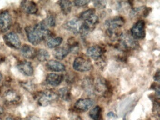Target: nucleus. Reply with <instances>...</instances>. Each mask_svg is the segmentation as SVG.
<instances>
[{
	"label": "nucleus",
	"mask_w": 160,
	"mask_h": 120,
	"mask_svg": "<svg viewBox=\"0 0 160 120\" xmlns=\"http://www.w3.org/2000/svg\"><path fill=\"white\" fill-rule=\"evenodd\" d=\"M0 120H2L1 119H0Z\"/></svg>",
	"instance_id": "58836bf2"
},
{
	"label": "nucleus",
	"mask_w": 160,
	"mask_h": 120,
	"mask_svg": "<svg viewBox=\"0 0 160 120\" xmlns=\"http://www.w3.org/2000/svg\"><path fill=\"white\" fill-rule=\"evenodd\" d=\"M87 53L89 57L95 60L101 58L103 53V49L98 46L90 47L87 50Z\"/></svg>",
	"instance_id": "4468645a"
},
{
	"label": "nucleus",
	"mask_w": 160,
	"mask_h": 120,
	"mask_svg": "<svg viewBox=\"0 0 160 120\" xmlns=\"http://www.w3.org/2000/svg\"><path fill=\"white\" fill-rule=\"evenodd\" d=\"M94 15H95V10L93 8H91L82 12L80 15V18L82 20L85 21L91 18Z\"/></svg>",
	"instance_id": "cd10ccee"
},
{
	"label": "nucleus",
	"mask_w": 160,
	"mask_h": 120,
	"mask_svg": "<svg viewBox=\"0 0 160 120\" xmlns=\"http://www.w3.org/2000/svg\"><path fill=\"white\" fill-rule=\"evenodd\" d=\"M4 112V110L2 106H0V114H2Z\"/></svg>",
	"instance_id": "72a5a7b5"
},
{
	"label": "nucleus",
	"mask_w": 160,
	"mask_h": 120,
	"mask_svg": "<svg viewBox=\"0 0 160 120\" xmlns=\"http://www.w3.org/2000/svg\"><path fill=\"white\" fill-rule=\"evenodd\" d=\"M58 95L51 90H46L42 92L38 98V104L41 106L46 107L56 101L58 98Z\"/></svg>",
	"instance_id": "f03ea898"
},
{
	"label": "nucleus",
	"mask_w": 160,
	"mask_h": 120,
	"mask_svg": "<svg viewBox=\"0 0 160 120\" xmlns=\"http://www.w3.org/2000/svg\"><path fill=\"white\" fill-rule=\"evenodd\" d=\"M82 22L78 19L74 18L69 21L65 23L64 27L68 31L73 33L78 34L80 32Z\"/></svg>",
	"instance_id": "9b49d317"
},
{
	"label": "nucleus",
	"mask_w": 160,
	"mask_h": 120,
	"mask_svg": "<svg viewBox=\"0 0 160 120\" xmlns=\"http://www.w3.org/2000/svg\"><path fill=\"white\" fill-rule=\"evenodd\" d=\"M47 27H53L56 25V19L54 16L50 15L42 21Z\"/></svg>",
	"instance_id": "c85d7f7f"
},
{
	"label": "nucleus",
	"mask_w": 160,
	"mask_h": 120,
	"mask_svg": "<svg viewBox=\"0 0 160 120\" xmlns=\"http://www.w3.org/2000/svg\"><path fill=\"white\" fill-rule=\"evenodd\" d=\"M70 52L69 48L61 47L56 49L53 52L55 58L58 60H62L66 57Z\"/></svg>",
	"instance_id": "aec40b11"
},
{
	"label": "nucleus",
	"mask_w": 160,
	"mask_h": 120,
	"mask_svg": "<svg viewBox=\"0 0 160 120\" xmlns=\"http://www.w3.org/2000/svg\"><path fill=\"white\" fill-rule=\"evenodd\" d=\"M122 120H126V119H125V118H123V119Z\"/></svg>",
	"instance_id": "4c0bfd02"
},
{
	"label": "nucleus",
	"mask_w": 160,
	"mask_h": 120,
	"mask_svg": "<svg viewBox=\"0 0 160 120\" xmlns=\"http://www.w3.org/2000/svg\"><path fill=\"white\" fill-rule=\"evenodd\" d=\"M130 7H131V3H129V2L121 1V2H118L117 8L119 12H126L130 9Z\"/></svg>",
	"instance_id": "bb28decb"
},
{
	"label": "nucleus",
	"mask_w": 160,
	"mask_h": 120,
	"mask_svg": "<svg viewBox=\"0 0 160 120\" xmlns=\"http://www.w3.org/2000/svg\"><path fill=\"white\" fill-rule=\"evenodd\" d=\"M4 101L9 104H16L20 100L19 94L13 90H9L6 91L3 96Z\"/></svg>",
	"instance_id": "f8f14e48"
},
{
	"label": "nucleus",
	"mask_w": 160,
	"mask_h": 120,
	"mask_svg": "<svg viewBox=\"0 0 160 120\" xmlns=\"http://www.w3.org/2000/svg\"><path fill=\"white\" fill-rule=\"evenodd\" d=\"M93 82L90 79H86L83 82V87L87 92L89 94L93 93L94 91V87H93Z\"/></svg>",
	"instance_id": "a878e982"
},
{
	"label": "nucleus",
	"mask_w": 160,
	"mask_h": 120,
	"mask_svg": "<svg viewBox=\"0 0 160 120\" xmlns=\"http://www.w3.org/2000/svg\"><path fill=\"white\" fill-rule=\"evenodd\" d=\"M63 78V75L62 74L50 73L47 77L46 82L51 86H57L61 83Z\"/></svg>",
	"instance_id": "dca6fc26"
},
{
	"label": "nucleus",
	"mask_w": 160,
	"mask_h": 120,
	"mask_svg": "<svg viewBox=\"0 0 160 120\" xmlns=\"http://www.w3.org/2000/svg\"><path fill=\"white\" fill-rule=\"evenodd\" d=\"M21 6L22 9L28 14H35L38 11L37 5L32 1H22Z\"/></svg>",
	"instance_id": "2eb2a0df"
},
{
	"label": "nucleus",
	"mask_w": 160,
	"mask_h": 120,
	"mask_svg": "<svg viewBox=\"0 0 160 120\" xmlns=\"http://www.w3.org/2000/svg\"><path fill=\"white\" fill-rule=\"evenodd\" d=\"M106 4V1H96L94 2V6L99 9L105 8Z\"/></svg>",
	"instance_id": "c756f323"
},
{
	"label": "nucleus",
	"mask_w": 160,
	"mask_h": 120,
	"mask_svg": "<svg viewBox=\"0 0 160 120\" xmlns=\"http://www.w3.org/2000/svg\"><path fill=\"white\" fill-rule=\"evenodd\" d=\"M149 8L146 7V6L139 7L136 8L131 10L130 12V16L132 18H137V17H146L149 14Z\"/></svg>",
	"instance_id": "f3484780"
},
{
	"label": "nucleus",
	"mask_w": 160,
	"mask_h": 120,
	"mask_svg": "<svg viewBox=\"0 0 160 120\" xmlns=\"http://www.w3.org/2000/svg\"><path fill=\"white\" fill-rule=\"evenodd\" d=\"M58 96L65 101L71 100V93L70 89L67 87L61 88L59 91Z\"/></svg>",
	"instance_id": "5701e85b"
},
{
	"label": "nucleus",
	"mask_w": 160,
	"mask_h": 120,
	"mask_svg": "<svg viewBox=\"0 0 160 120\" xmlns=\"http://www.w3.org/2000/svg\"><path fill=\"white\" fill-rule=\"evenodd\" d=\"M145 21L140 20L136 22L131 30V35L134 39H143L146 36Z\"/></svg>",
	"instance_id": "20e7f679"
},
{
	"label": "nucleus",
	"mask_w": 160,
	"mask_h": 120,
	"mask_svg": "<svg viewBox=\"0 0 160 120\" xmlns=\"http://www.w3.org/2000/svg\"><path fill=\"white\" fill-rule=\"evenodd\" d=\"M12 24V18L8 11H2L0 13V32H7L11 28Z\"/></svg>",
	"instance_id": "6e6552de"
},
{
	"label": "nucleus",
	"mask_w": 160,
	"mask_h": 120,
	"mask_svg": "<svg viewBox=\"0 0 160 120\" xmlns=\"http://www.w3.org/2000/svg\"><path fill=\"white\" fill-rule=\"evenodd\" d=\"M4 42L7 46L14 49H19L21 47V43L19 38L15 33L11 32L4 36Z\"/></svg>",
	"instance_id": "0eeeda50"
},
{
	"label": "nucleus",
	"mask_w": 160,
	"mask_h": 120,
	"mask_svg": "<svg viewBox=\"0 0 160 120\" xmlns=\"http://www.w3.org/2000/svg\"><path fill=\"white\" fill-rule=\"evenodd\" d=\"M93 101L90 98H81L77 101L74 107L78 110L86 112L93 106Z\"/></svg>",
	"instance_id": "9d476101"
},
{
	"label": "nucleus",
	"mask_w": 160,
	"mask_h": 120,
	"mask_svg": "<svg viewBox=\"0 0 160 120\" xmlns=\"http://www.w3.org/2000/svg\"><path fill=\"white\" fill-rule=\"evenodd\" d=\"M75 70L80 72H86L90 70L92 68L91 62L84 57H78L76 58L73 64Z\"/></svg>",
	"instance_id": "39448f33"
},
{
	"label": "nucleus",
	"mask_w": 160,
	"mask_h": 120,
	"mask_svg": "<svg viewBox=\"0 0 160 120\" xmlns=\"http://www.w3.org/2000/svg\"><path fill=\"white\" fill-rule=\"evenodd\" d=\"M154 79L156 81L159 82V80H160V72H159V70H158V71H157V72L155 73V75H154Z\"/></svg>",
	"instance_id": "2f4dec72"
},
{
	"label": "nucleus",
	"mask_w": 160,
	"mask_h": 120,
	"mask_svg": "<svg viewBox=\"0 0 160 120\" xmlns=\"http://www.w3.org/2000/svg\"><path fill=\"white\" fill-rule=\"evenodd\" d=\"M102 108L99 106H96L91 110L89 115L93 120H101L102 118Z\"/></svg>",
	"instance_id": "412c9836"
},
{
	"label": "nucleus",
	"mask_w": 160,
	"mask_h": 120,
	"mask_svg": "<svg viewBox=\"0 0 160 120\" xmlns=\"http://www.w3.org/2000/svg\"><path fill=\"white\" fill-rule=\"evenodd\" d=\"M59 5L64 15H67L71 13L72 10V2L70 1H59Z\"/></svg>",
	"instance_id": "4be33fe9"
},
{
	"label": "nucleus",
	"mask_w": 160,
	"mask_h": 120,
	"mask_svg": "<svg viewBox=\"0 0 160 120\" xmlns=\"http://www.w3.org/2000/svg\"><path fill=\"white\" fill-rule=\"evenodd\" d=\"M36 57L40 62H45L49 59L50 55L47 50L44 49H41L37 51Z\"/></svg>",
	"instance_id": "b1692460"
},
{
	"label": "nucleus",
	"mask_w": 160,
	"mask_h": 120,
	"mask_svg": "<svg viewBox=\"0 0 160 120\" xmlns=\"http://www.w3.org/2000/svg\"><path fill=\"white\" fill-rule=\"evenodd\" d=\"M62 42V38L61 37L53 38H50L47 42L48 48H56L61 45Z\"/></svg>",
	"instance_id": "393cba45"
},
{
	"label": "nucleus",
	"mask_w": 160,
	"mask_h": 120,
	"mask_svg": "<svg viewBox=\"0 0 160 120\" xmlns=\"http://www.w3.org/2000/svg\"><path fill=\"white\" fill-rule=\"evenodd\" d=\"M28 120H40V119L36 116H32V117H30Z\"/></svg>",
	"instance_id": "473e14b6"
},
{
	"label": "nucleus",
	"mask_w": 160,
	"mask_h": 120,
	"mask_svg": "<svg viewBox=\"0 0 160 120\" xmlns=\"http://www.w3.org/2000/svg\"><path fill=\"white\" fill-rule=\"evenodd\" d=\"M18 68L20 72L26 76H32L33 73V69L30 62L22 61L18 65Z\"/></svg>",
	"instance_id": "ddd939ff"
},
{
	"label": "nucleus",
	"mask_w": 160,
	"mask_h": 120,
	"mask_svg": "<svg viewBox=\"0 0 160 120\" xmlns=\"http://www.w3.org/2000/svg\"><path fill=\"white\" fill-rule=\"evenodd\" d=\"M132 37L126 34L121 33L120 34L118 38L119 48L122 50H127L136 48L137 43L132 38Z\"/></svg>",
	"instance_id": "7ed1b4c3"
},
{
	"label": "nucleus",
	"mask_w": 160,
	"mask_h": 120,
	"mask_svg": "<svg viewBox=\"0 0 160 120\" xmlns=\"http://www.w3.org/2000/svg\"><path fill=\"white\" fill-rule=\"evenodd\" d=\"M25 30L29 41L34 45H38L48 37V32L39 23L33 27L28 26Z\"/></svg>",
	"instance_id": "f257e3e1"
},
{
	"label": "nucleus",
	"mask_w": 160,
	"mask_h": 120,
	"mask_svg": "<svg viewBox=\"0 0 160 120\" xmlns=\"http://www.w3.org/2000/svg\"><path fill=\"white\" fill-rule=\"evenodd\" d=\"M125 21L122 17H116L109 19L105 22L107 31L116 32L117 30L124 25Z\"/></svg>",
	"instance_id": "423d86ee"
},
{
	"label": "nucleus",
	"mask_w": 160,
	"mask_h": 120,
	"mask_svg": "<svg viewBox=\"0 0 160 120\" xmlns=\"http://www.w3.org/2000/svg\"><path fill=\"white\" fill-rule=\"evenodd\" d=\"M47 67L50 70L55 72H62L65 70V66L63 64L55 60L49 61L47 64Z\"/></svg>",
	"instance_id": "6ab92c4d"
},
{
	"label": "nucleus",
	"mask_w": 160,
	"mask_h": 120,
	"mask_svg": "<svg viewBox=\"0 0 160 120\" xmlns=\"http://www.w3.org/2000/svg\"><path fill=\"white\" fill-rule=\"evenodd\" d=\"M94 90L102 95H106L109 93L110 88L107 81L103 78L97 79L94 86Z\"/></svg>",
	"instance_id": "1a4fd4ad"
},
{
	"label": "nucleus",
	"mask_w": 160,
	"mask_h": 120,
	"mask_svg": "<svg viewBox=\"0 0 160 120\" xmlns=\"http://www.w3.org/2000/svg\"><path fill=\"white\" fill-rule=\"evenodd\" d=\"M21 53L25 58L33 59L36 56L37 51L29 45H25L21 48Z\"/></svg>",
	"instance_id": "a211bd4d"
},
{
	"label": "nucleus",
	"mask_w": 160,
	"mask_h": 120,
	"mask_svg": "<svg viewBox=\"0 0 160 120\" xmlns=\"http://www.w3.org/2000/svg\"><path fill=\"white\" fill-rule=\"evenodd\" d=\"M2 57L1 55H0V63L2 62Z\"/></svg>",
	"instance_id": "e433bc0d"
},
{
	"label": "nucleus",
	"mask_w": 160,
	"mask_h": 120,
	"mask_svg": "<svg viewBox=\"0 0 160 120\" xmlns=\"http://www.w3.org/2000/svg\"><path fill=\"white\" fill-rule=\"evenodd\" d=\"M74 5L77 7H82L88 4L90 2V1H87V0H84V1H75L73 2Z\"/></svg>",
	"instance_id": "7c9ffc66"
},
{
	"label": "nucleus",
	"mask_w": 160,
	"mask_h": 120,
	"mask_svg": "<svg viewBox=\"0 0 160 120\" xmlns=\"http://www.w3.org/2000/svg\"><path fill=\"white\" fill-rule=\"evenodd\" d=\"M6 120H15L14 119H13V118H11V117H8V118L6 119Z\"/></svg>",
	"instance_id": "f704fd0d"
},
{
	"label": "nucleus",
	"mask_w": 160,
	"mask_h": 120,
	"mask_svg": "<svg viewBox=\"0 0 160 120\" xmlns=\"http://www.w3.org/2000/svg\"><path fill=\"white\" fill-rule=\"evenodd\" d=\"M2 73L0 72V82H1V81L2 80Z\"/></svg>",
	"instance_id": "c9c22d12"
}]
</instances>
